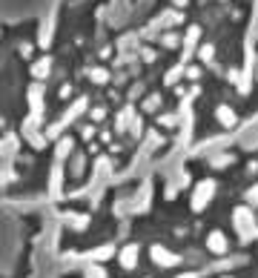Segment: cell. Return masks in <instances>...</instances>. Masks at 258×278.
Wrapping results in <instances>:
<instances>
[{"label":"cell","mask_w":258,"mask_h":278,"mask_svg":"<svg viewBox=\"0 0 258 278\" xmlns=\"http://www.w3.org/2000/svg\"><path fill=\"white\" fill-rule=\"evenodd\" d=\"M232 224H235V230H238L241 244H250V241L258 238V221L253 218V207H238L232 212Z\"/></svg>","instance_id":"1"},{"label":"cell","mask_w":258,"mask_h":278,"mask_svg":"<svg viewBox=\"0 0 258 278\" xmlns=\"http://www.w3.org/2000/svg\"><path fill=\"white\" fill-rule=\"evenodd\" d=\"M215 189H218V184L212 181V178H204V181L195 184V189H192V198H190L192 212H204V209L209 207V201L215 198Z\"/></svg>","instance_id":"2"},{"label":"cell","mask_w":258,"mask_h":278,"mask_svg":"<svg viewBox=\"0 0 258 278\" xmlns=\"http://www.w3.org/2000/svg\"><path fill=\"white\" fill-rule=\"evenodd\" d=\"M150 258L158 267H178L181 261H184L178 252H172L169 247H163V244H152V247H150Z\"/></svg>","instance_id":"3"},{"label":"cell","mask_w":258,"mask_h":278,"mask_svg":"<svg viewBox=\"0 0 258 278\" xmlns=\"http://www.w3.org/2000/svg\"><path fill=\"white\" fill-rule=\"evenodd\" d=\"M206 250L212 252L215 258H224V255H230V241H227V235L221 230H212L206 235Z\"/></svg>","instance_id":"4"},{"label":"cell","mask_w":258,"mask_h":278,"mask_svg":"<svg viewBox=\"0 0 258 278\" xmlns=\"http://www.w3.org/2000/svg\"><path fill=\"white\" fill-rule=\"evenodd\" d=\"M138 258H141V247H138V244H123L121 250H118V264H121L123 270H135Z\"/></svg>","instance_id":"5"},{"label":"cell","mask_w":258,"mask_h":278,"mask_svg":"<svg viewBox=\"0 0 258 278\" xmlns=\"http://www.w3.org/2000/svg\"><path fill=\"white\" fill-rule=\"evenodd\" d=\"M49 189H52L54 198H60V192H63V164H60V161L52 167V175H49Z\"/></svg>","instance_id":"6"},{"label":"cell","mask_w":258,"mask_h":278,"mask_svg":"<svg viewBox=\"0 0 258 278\" xmlns=\"http://www.w3.org/2000/svg\"><path fill=\"white\" fill-rule=\"evenodd\" d=\"M215 118H218V124L227 126V129H232V126L238 124V115H235V109H232V106H227V103H221V106L215 109Z\"/></svg>","instance_id":"7"},{"label":"cell","mask_w":258,"mask_h":278,"mask_svg":"<svg viewBox=\"0 0 258 278\" xmlns=\"http://www.w3.org/2000/svg\"><path fill=\"white\" fill-rule=\"evenodd\" d=\"M57 146H54V158L57 161H66L69 155L75 152V138H54Z\"/></svg>","instance_id":"8"},{"label":"cell","mask_w":258,"mask_h":278,"mask_svg":"<svg viewBox=\"0 0 258 278\" xmlns=\"http://www.w3.org/2000/svg\"><path fill=\"white\" fill-rule=\"evenodd\" d=\"M29 100H32V106H35V115H41V109H43V86L41 84L29 86Z\"/></svg>","instance_id":"9"},{"label":"cell","mask_w":258,"mask_h":278,"mask_svg":"<svg viewBox=\"0 0 258 278\" xmlns=\"http://www.w3.org/2000/svg\"><path fill=\"white\" fill-rule=\"evenodd\" d=\"M115 255V247L112 244H103V247H95V250H89V261H106V258H112Z\"/></svg>","instance_id":"10"},{"label":"cell","mask_w":258,"mask_h":278,"mask_svg":"<svg viewBox=\"0 0 258 278\" xmlns=\"http://www.w3.org/2000/svg\"><path fill=\"white\" fill-rule=\"evenodd\" d=\"M198 35H201V29L192 26L190 35H187V41H184V60H190L192 52H195V43H198Z\"/></svg>","instance_id":"11"},{"label":"cell","mask_w":258,"mask_h":278,"mask_svg":"<svg viewBox=\"0 0 258 278\" xmlns=\"http://www.w3.org/2000/svg\"><path fill=\"white\" fill-rule=\"evenodd\" d=\"M49 72H52V57H49V55H46V57H41V60H38V63L32 66V75H35L38 81H43V78H46Z\"/></svg>","instance_id":"12"},{"label":"cell","mask_w":258,"mask_h":278,"mask_svg":"<svg viewBox=\"0 0 258 278\" xmlns=\"http://www.w3.org/2000/svg\"><path fill=\"white\" fill-rule=\"evenodd\" d=\"M135 118V109L132 106H123V112H118V121H115V129L118 132H126L129 129V121Z\"/></svg>","instance_id":"13"},{"label":"cell","mask_w":258,"mask_h":278,"mask_svg":"<svg viewBox=\"0 0 258 278\" xmlns=\"http://www.w3.org/2000/svg\"><path fill=\"white\" fill-rule=\"evenodd\" d=\"M83 278H109V273L98 261H89V264L83 267Z\"/></svg>","instance_id":"14"},{"label":"cell","mask_w":258,"mask_h":278,"mask_svg":"<svg viewBox=\"0 0 258 278\" xmlns=\"http://www.w3.org/2000/svg\"><path fill=\"white\" fill-rule=\"evenodd\" d=\"M232 161H235V158H232L230 152H221V155H212V158H209V167L212 169H227Z\"/></svg>","instance_id":"15"},{"label":"cell","mask_w":258,"mask_h":278,"mask_svg":"<svg viewBox=\"0 0 258 278\" xmlns=\"http://www.w3.org/2000/svg\"><path fill=\"white\" fill-rule=\"evenodd\" d=\"M181 75H184V66L178 63V66H172V69L163 75V84H166V86H175L178 81H181Z\"/></svg>","instance_id":"16"},{"label":"cell","mask_w":258,"mask_h":278,"mask_svg":"<svg viewBox=\"0 0 258 278\" xmlns=\"http://www.w3.org/2000/svg\"><path fill=\"white\" fill-rule=\"evenodd\" d=\"M66 221L72 224V227H78V232H83V230L89 227V215H78V212H75V215H66Z\"/></svg>","instance_id":"17"},{"label":"cell","mask_w":258,"mask_h":278,"mask_svg":"<svg viewBox=\"0 0 258 278\" xmlns=\"http://www.w3.org/2000/svg\"><path fill=\"white\" fill-rule=\"evenodd\" d=\"M158 126H169V129H175L178 126V115L175 112H161V115H158Z\"/></svg>","instance_id":"18"},{"label":"cell","mask_w":258,"mask_h":278,"mask_svg":"<svg viewBox=\"0 0 258 278\" xmlns=\"http://www.w3.org/2000/svg\"><path fill=\"white\" fill-rule=\"evenodd\" d=\"M69 161H72L69 172H72V175H83V155L81 152H72V158H69Z\"/></svg>","instance_id":"19"},{"label":"cell","mask_w":258,"mask_h":278,"mask_svg":"<svg viewBox=\"0 0 258 278\" xmlns=\"http://www.w3.org/2000/svg\"><path fill=\"white\" fill-rule=\"evenodd\" d=\"M89 78H92V84H106L109 72L106 69H92V72H89Z\"/></svg>","instance_id":"20"},{"label":"cell","mask_w":258,"mask_h":278,"mask_svg":"<svg viewBox=\"0 0 258 278\" xmlns=\"http://www.w3.org/2000/svg\"><path fill=\"white\" fill-rule=\"evenodd\" d=\"M247 207H258V184H253L250 189H247Z\"/></svg>","instance_id":"21"},{"label":"cell","mask_w":258,"mask_h":278,"mask_svg":"<svg viewBox=\"0 0 258 278\" xmlns=\"http://www.w3.org/2000/svg\"><path fill=\"white\" fill-rule=\"evenodd\" d=\"M158 106H161V95H150L144 100V112H155Z\"/></svg>","instance_id":"22"},{"label":"cell","mask_w":258,"mask_h":278,"mask_svg":"<svg viewBox=\"0 0 258 278\" xmlns=\"http://www.w3.org/2000/svg\"><path fill=\"white\" fill-rule=\"evenodd\" d=\"M212 57H215V49H212L209 43H204V46H201V60H204V63H212Z\"/></svg>","instance_id":"23"},{"label":"cell","mask_w":258,"mask_h":278,"mask_svg":"<svg viewBox=\"0 0 258 278\" xmlns=\"http://www.w3.org/2000/svg\"><path fill=\"white\" fill-rule=\"evenodd\" d=\"M184 78H187V81H198V78H201V66H187V69H184Z\"/></svg>","instance_id":"24"},{"label":"cell","mask_w":258,"mask_h":278,"mask_svg":"<svg viewBox=\"0 0 258 278\" xmlns=\"http://www.w3.org/2000/svg\"><path fill=\"white\" fill-rule=\"evenodd\" d=\"M89 118H92V124H101V121L106 118V109H103V106H98V109L89 112Z\"/></svg>","instance_id":"25"},{"label":"cell","mask_w":258,"mask_h":278,"mask_svg":"<svg viewBox=\"0 0 258 278\" xmlns=\"http://www.w3.org/2000/svg\"><path fill=\"white\" fill-rule=\"evenodd\" d=\"M161 43L166 46V49H175V46H178V35H163Z\"/></svg>","instance_id":"26"},{"label":"cell","mask_w":258,"mask_h":278,"mask_svg":"<svg viewBox=\"0 0 258 278\" xmlns=\"http://www.w3.org/2000/svg\"><path fill=\"white\" fill-rule=\"evenodd\" d=\"M81 135H83V140H92V135H95V126H83Z\"/></svg>","instance_id":"27"},{"label":"cell","mask_w":258,"mask_h":278,"mask_svg":"<svg viewBox=\"0 0 258 278\" xmlns=\"http://www.w3.org/2000/svg\"><path fill=\"white\" fill-rule=\"evenodd\" d=\"M141 57H144L147 63H152V60H155V52H152V49H141Z\"/></svg>","instance_id":"28"},{"label":"cell","mask_w":258,"mask_h":278,"mask_svg":"<svg viewBox=\"0 0 258 278\" xmlns=\"http://www.w3.org/2000/svg\"><path fill=\"white\" fill-rule=\"evenodd\" d=\"M20 55H23V57L32 55V43H23V46H20Z\"/></svg>","instance_id":"29"},{"label":"cell","mask_w":258,"mask_h":278,"mask_svg":"<svg viewBox=\"0 0 258 278\" xmlns=\"http://www.w3.org/2000/svg\"><path fill=\"white\" fill-rule=\"evenodd\" d=\"M247 172H250V175H256V172H258V161H250V167H247Z\"/></svg>","instance_id":"30"},{"label":"cell","mask_w":258,"mask_h":278,"mask_svg":"<svg viewBox=\"0 0 258 278\" xmlns=\"http://www.w3.org/2000/svg\"><path fill=\"white\" fill-rule=\"evenodd\" d=\"M69 95H72V86L66 84V86H63V89H60V97H69Z\"/></svg>","instance_id":"31"},{"label":"cell","mask_w":258,"mask_h":278,"mask_svg":"<svg viewBox=\"0 0 258 278\" xmlns=\"http://www.w3.org/2000/svg\"><path fill=\"white\" fill-rule=\"evenodd\" d=\"M175 278H201V273H184V276H175Z\"/></svg>","instance_id":"32"},{"label":"cell","mask_w":258,"mask_h":278,"mask_svg":"<svg viewBox=\"0 0 258 278\" xmlns=\"http://www.w3.org/2000/svg\"><path fill=\"white\" fill-rule=\"evenodd\" d=\"M187 3H190V0H175V6H178V9H184Z\"/></svg>","instance_id":"33"},{"label":"cell","mask_w":258,"mask_h":278,"mask_svg":"<svg viewBox=\"0 0 258 278\" xmlns=\"http://www.w3.org/2000/svg\"><path fill=\"white\" fill-rule=\"evenodd\" d=\"M224 278H235V276H224Z\"/></svg>","instance_id":"34"},{"label":"cell","mask_w":258,"mask_h":278,"mask_svg":"<svg viewBox=\"0 0 258 278\" xmlns=\"http://www.w3.org/2000/svg\"><path fill=\"white\" fill-rule=\"evenodd\" d=\"M0 126H3V121H0Z\"/></svg>","instance_id":"35"}]
</instances>
